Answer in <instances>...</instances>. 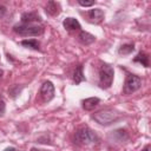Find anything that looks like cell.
Here are the masks:
<instances>
[{"mask_svg":"<svg viewBox=\"0 0 151 151\" xmlns=\"http://www.w3.org/2000/svg\"><path fill=\"white\" fill-rule=\"evenodd\" d=\"M31 151H39V150H37V149H35V147H33V149H32V150H31Z\"/></svg>","mask_w":151,"mask_h":151,"instance_id":"obj_23","label":"cell"},{"mask_svg":"<svg viewBox=\"0 0 151 151\" xmlns=\"http://www.w3.org/2000/svg\"><path fill=\"white\" fill-rule=\"evenodd\" d=\"M133 61H136V63H140L143 66H145V67H147L149 66V57H147V54L146 53H138V55L133 59Z\"/></svg>","mask_w":151,"mask_h":151,"instance_id":"obj_15","label":"cell"},{"mask_svg":"<svg viewBox=\"0 0 151 151\" xmlns=\"http://www.w3.org/2000/svg\"><path fill=\"white\" fill-rule=\"evenodd\" d=\"M113 77H114L113 68L107 64L101 65V67L99 70V84H100V86L104 88L111 87V85L113 83Z\"/></svg>","mask_w":151,"mask_h":151,"instance_id":"obj_4","label":"cell"},{"mask_svg":"<svg viewBox=\"0 0 151 151\" xmlns=\"http://www.w3.org/2000/svg\"><path fill=\"white\" fill-rule=\"evenodd\" d=\"M104 17H105V14H104L103 9H100V8H94L88 12V19L93 24H100L104 20Z\"/></svg>","mask_w":151,"mask_h":151,"instance_id":"obj_7","label":"cell"},{"mask_svg":"<svg viewBox=\"0 0 151 151\" xmlns=\"http://www.w3.org/2000/svg\"><path fill=\"white\" fill-rule=\"evenodd\" d=\"M63 25L67 31H78V29H80V24L74 18H66L64 20Z\"/></svg>","mask_w":151,"mask_h":151,"instance_id":"obj_9","label":"cell"},{"mask_svg":"<svg viewBox=\"0 0 151 151\" xmlns=\"http://www.w3.org/2000/svg\"><path fill=\"white\" fill-rule=\"evenodd\" d=\"M142 151H151V146H150V145H146Z\"/></svg>","mask_w":151,"mask_h":151,"instance_id":"obj_20","label":"cell"},{"mask_svg":"<svg viewBox=\"0 0 151 151\" xmlns=\"http://www.w3.org/2000/svg\"><path fill=\"white\" fill-rule=\"evenodd\" d=\"M41 18L39 17V14H37L35 12H27L24 13L21 15V21L22 24H33L35 21H40Z\"/></svg>","mask_w":151,"mask_h":151,"instance_id":"obj_8","label":"cell"},{"mask_svg":"<svg viewBox=\"0 0 151 151\" xmlns=\"http://www.w3.org/2000/svg\"><path fill=\"white\" fill-rule=\"evenodd\" d=\"M5 110H6V105H5V101L0 100V117H2V116H4V113H5Z\"/></svg>","mask_w":151,"mask_h":151,"instance_id":"obj_18","label":"cell"},{"mask_svg":"<svg viewBox=\"0 0 151 151\" xmlns=\"http://www.w3.org/2000/svg\"><path fill=\"white\" fill-rule=\"evenodd\" d=\"M2 74H4V72H2V70H1V68H0V78H1V77H2Z\"/></svg>","mask_w":151,"mask_h":151,"instance_id":"obj_22","label":"cell"},{"mask_svg":"<svg viewBox=\"0 0 151 151\" xmlns=\"http://www.w3.org/2000/svg\"><path fill=\"white\" fill-rule=\"evenodd\" d=\"M78 38H79L80 42H83L84 45H90V44H92V42L96 40V37H94V35H92L91 33L85 32V31H81V32L79 33Z\"/></svg>","mask_w":151,"mask_h":151,"instance_id":"obj_12","label":"cell"},{"mask_svg":"<svg viewBox=\"0 0 151 151\" xmlns=\"http://www.w3.org/2000/svg\"><path fill=\"white\" fill-rule=\"evenodd\" d=\"M60 11H61V8H60V5L58 2H55V1H48L47 2V5H46V12L50 15L55 17V15H58L60 13Z\"/></svg>","mask_w":151,"mask_h":151,"instance_id":"obj_11","label":"cell"},{"mask_svg":"<svg viewBox=\"0 0 151 151\" xmlns=\"http://www.w3.org/2000/svg\"><path fill=\"white\" fill-rule=\"evenodd\" d=\"M13 29L17 34L22 37H38L44 33L42 26H39L37 24H20L15 25Z\"/></svg>","mask_w":151,"mask_h":151,"instance_id":"obj_1","label":"cell"},{"mask_svg":"<svg viewBox=\"0 0 151 151\" xmlns=\"http://www.w3.org/2000/svg\"><path fill=\"white\" fill-rule=\"evenodd\" d=\"M74 138H76V142L81 144V145H88V144H92L97 140V137H96L94 132L87 126L79 127L76 131Z\"/></svg>","mask_w":151,"mask_h":151,"instance_id":"obj_3","label":"cell"},{"mask_svg":"<svg viewBox=\"0 0 151 151\" xmlns=\"http://www.w3.org/2000/svg\"><path fill=\"white\" fill-rule=\"evenodd\" d=\"M21 45L25 46V47H27V48H32V50L39 51V42H38V40H35V39L22 40V41H21Z\"/></svg>","mask_w":151,"mask_h":151,"instance_id":"obj_14","label":"cell"},{"mask_svg":"<svg viewBox=\"0 0 151 151\" xmlns=\"http://www.w3.org/2000/svg\"><path fill=\"white\" fill-rule=\"evenodd\" d=\"M142 85V80L138 76H134V74H127L126 77V80H125V86H124V92L126 94H130V93H133L136 92Z\"/></svg>","mask_w":151,"mask_h":151,"instance_id":"obj_5","label":"cell"},{"mask_svg":"<svg viewBox=\"0 0 151 151\" xmlns=\"http://www.w3.org/2000/svg\"><path fill=\"white\" fill-rule=\"evenodd\" d=\"M134 50V46L133 44H125V45H122L120 48H119V53L120 54H130L132 51Z\"/></svg>","mask_w":151,"mask_h":151,"instance_id":"obj_16","label":"cell"},{"mask_svg":"<svg viewBox=\"0 0 151 151\" xmlns=\"http://www.w3.org/2000/svg\"><path fill=\"white\" fill-rule=\"evenodd\" d=\"M93 119L99 123L100 125H111L112 123H114L116 120L119 119V114L117 112H114L111 109H106V110H100L98 112H96L93 114Z\"/></svg>","mask_w":151,"mask_h":151,"instance_id":"obj_2","label":"cell"},{"mask_svg":"<svg viewBox=\"0 0 151 151\" xmlns=\"http://www.w3.org/2000/svg\"><path fill=\"white\" fill-rule=\"evenodd\" d=\"M5 13H6V8H5V6L0 5V17H2Z\"/></svg>","mask_w":151,"mask_h":151,"instance_id":"obj_19","label":"cell"},{"mask_svg":"<svg viewBox=\"0 0 151 151\" xmlns=\"http://www.w3.org/2000/svg\"><path fill=\"white\" fill-rule=\"evenodd\" d=\"M99 101H100V99L97 98V97L86 98V99L83 100V107H84V110H86V111H91V110H93V109L99 104Z\"/></svg>","mask_w":151,"mask_h":151,"instance_id":"obj_10","label":"cell"},{"mask_svg":"<svg viewBox=\"0 0 151 151\" xmlns=\"http://www.w3.org/2000/svg\"><path fill=\"white\" fill-rule=\"evenodd\" d=\"M85 80V77H84V73H83V65H79L76 70H74V73H73V81L76 85L80 84L81 81Z\"/></svg>","mask_w":151,"mask_h":151,"instance_id":"obj_13","label":"cell"},{"mask_svg":"<svg viewBox=\"0 0 151 151\" xmlns=\"http://www.w3.org/2000/svg\"><path fill=\"white\" fill-rule=\"evenodd\" d=\"M40 96H41V98H42V100L45 103L53 99V97H54V86H53V84L51 81H45L41 85Z\"/></svg>","mask_w":151,"mask_h":151,"instance_id":"obj_6","label":"cell"},{"mask_svg":"<svg viewBox=\"0 0 151 151\" xmlns=\"http://www.w3.org/2000/svg\"><path fill=\"white\" fill-rule=\"evenodd\" d=\"M78 4L83 7H88L94 4V0H78Z\"/></svg>","mask_w":151,"mask_h":151,"instance_id":"obj_17","label":"cell"},{"mask_svg":"<svg viewBox=\"0 0 151 151\" xmlns=\"http://www.w3.org/2000/svg\"><path fill=\"white\" fill-rule=\"evenodd\" d=\"M4 151H15V149H14V147H7V149H5Z\"/></svg>","mask_w":151,"mask_h":151,"instance_id":"obj_21","label":"cell"}]
</instances>
